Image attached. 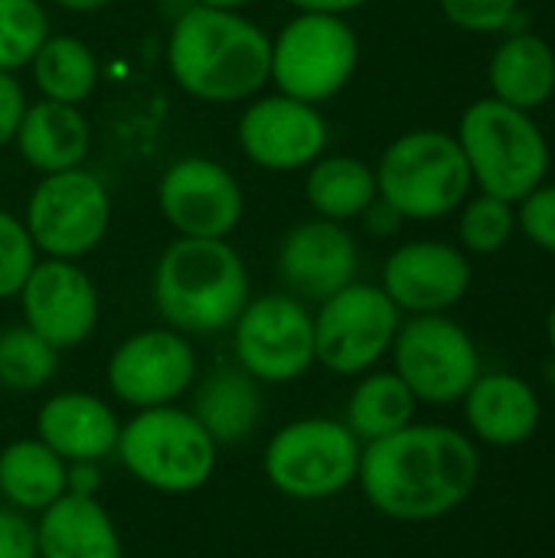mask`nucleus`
Returning <instances> with one entry per match:
<instances>
[{"instance_id": "obj_1", "label": "nucleus", "mask_w": 555, "mask_h": 558, "mask_svg": "<svg viewBox=\"0 0 555 558\" xmlns=\"http://www.w3.org/2000/svg\"><path fill=\"white\" fill-rule=\"evenodd\" d=\"M481 481L478 441L451 425L412 422L363 445L357 487L396 523H435L461 510Z\"/></svg>"}, {"instance_id": "obj_2", "label": "nucleus", "mask_w": 555, "mask_h": 558, "mask_svg": "<svg viewBox=\"0 0 555 558\" xmlns=\"http://www.w3.org/2000/svg\"><path fill=\"white\" fill-rule=\"evenodd\" d=\"M272 36L242 10L190 3L170 20L167 69L173 85L209 105H239L268 85Z\"/></svg>"}, {"instance_id": "obj_3", "label": "nucleus", "mask_w": 555, "mask_h": 558, "mask_svg": "<svg viewBox=\"0 0 555 558\" xmlns=\"http://www.w3.org/2000/svg\"><path fill=\"white\" fill-rule=\"evenodd\" d=\"M154 311L183 337L226 333L252 298L245 258L229 239H173L150 278Z\"/></svg>"}, {"instance_id": "obj_4", "label": "nucleus", "mask_w": 555, "mask_h": 558, "mask_svg": "<svg viewBox=\"0 0 555 558\" xmlns=\"http://www.w3.org/2000/svg\"><path fill=\"white\" fill-rule=\"evenodd\" d=\"M455 137L478 193L520 203L550 177L553 147L533 111H520L487 95L461 111Z\"/></svg>"}, {"instance_id": "obj_5", "label": "nucleus", "mask_w": 555, "mask_h": 558, "mask_svg": "<svg viewBox=\"0 0 555 558\" xmlns=\"http://www.w3.org/2000/svg\"><path fill=\"white\" fill-rule=\"evenodd\" d=\"M114 461L144 490L190 497L203 490L219 464V445L186 405L137 409L121 422Z\"/></svg>"}, {"instance_id": "obj_6", "label": "nucleus", "mask_w": 555, "mask_h": 558, "mask_svg": "<svg viewBox=\"0 0 555 558\" xmlns=\"http://www.w3.org/2000/svg\"><path fill=\"white\" fill-rule=\"evenodd\" d=\"M376 190L402 222H435L471 196V170L451 131L415 128L399 134L376 160Z\"/></svg>"}, {"instance_id": "obj_7", "label": "nucleus", "mask_w": 555, "mask_h": 558, "mask_svg": "<svg viewBox=\"0 0 555 558\" xmlns=\"http://www.w3.org/2000/svg\"><path fill=\"white\" fill-rule=\"evenodd\" d=\"M360 458L363 441L343 418L304 415L272 432L262 454V474L285 500L327 504L357 487Z\"/></svg>"}, {"instance_id": "obj_8", "label": "nucleus", "mask_w": 555, "mask_h": 558, "mask_svg": "<svg viewBox=\"0 0 555 558\" xmlns=\"http://www.w3.org/2000/svg\"><path fill=\"white\" fill-rule=\"evenodd\" d=\"M357 65L360 36L347 16L294 13L272 36L268 82L288 98L324 105L350 85Z\"/></svg>"}, {"instance_id": "obj_9", "label": "nucleus", "mask_w": 555, "mask_h": 558, "mask_svg": "<svg viewBox=\"0 0 555 558\" xmlns=\"http://www.w3.org/2000/svg\"><path fill=\"white\" fill-rule=\"evenodd\" d=\"M229 330L236 366L265 389L298 383L317 366L314 311L288 291L249 298Z\"/></svg>"}, {"instance_id": "obj_10", "label": "nucleus", "mask_w": 555, "mask_h": 558, "mask_svg": "<svg viewBox=\"0 0 555 558\" xmlns=\"http://www.w3.org/2000/svg\"><path fill=\"white\" fill-rule=\"evenodd\" d=\"M399 324L402 311L379 284L350 281L314 311L317 366L343 379L376 369L389 356Z\"/></svg>"}, {"instance_id": "obj_11", "label": "nucleus", "mask_w": 555, "mask_h": 558, "mask_svg": "<svg viewBox=\"0 0 555 558\" xmlns=\"http://www.w3.org/2000/svg\"><path fill=\"white\" fill-rule=\"evenodd\" d=\"M393 373L419 405H458L481 376V353L468 327L448 314L402 317L393 340Z\"/></svg>"}, {"instance_id": "obj_12", "label": "nucleus", "mask_w": 555, "mask_h": 558, "mask_svg": "<svg viewBox=\"0 0 555 558\" xmlns=\"http://www.w3.org/2000/svg\"><path fill=\"white\" fill-rule=\"evenodd\" d=\"M23 226L43 258L79 262L108 235V186L88 167L46 173L26 199Z\"/></svg>"}, {"instance_id": "obj_13", "label": "nucleus", "mask_w": 555, "mask_h": 558, "mask_svg": "<svg viewBox=\"0 0 555 558\" xmlns=\"http://www.w3.org/2000/svg\"><path fill=\"white\" fill-rule=\"evenodd\" d=\"M196 376L200 360L193 340L164 324L124 337L105 363V386L111 399L131 412L183 402Z\"/></svg>"}, {"instance_id": "obj_14", "label": "nucleus", "mask_w": 555, "mask_h": 558, "mask_svg": "<svg viewBox=\"0 0 555 558\" xmlns=\"http://www.w3.org/2000/svg\"><path fill=\"white\" fill-rule=\"evenodd\" d=\"M157 206L173 232L190 239H229L245 216L242 183L213 157H180L157 183Z\"/></svg>"}, {"instance_id": "obj_15", "label": "nucleus", "mask_w": 555, "mask_h": 558, "mask_svg": "<svg viewBox=\"0 0 555 558\" xmlns=\"http://www.w3.org/2000/svg\"><path fill=\"white\" fill-rule=\"evenodd\" d=\"M330 124L317 105L275 95L249 98L239 118V147L249 163L272 173L307 170L317 157L327 154Z\"/></svg>"}, {"instance_id": "obj_16", "label": "nucleus", "mask_w": 555, "mask_h": 558, "mask_svg": "<svg viewBox=\"0 0 555 558\" xmlns=\"http://www.w3.org/2000/svg\"><path fill=\"white\" fill-rule=\"evenodd\" d=\"M16 301L23 324L59 353L92 340L101 317V301L92 275L79 262L65 258H39L23 281Z\"/></svg>"}, {"instance_id": "obj_17", "label": "nucleus", "mask_w": 555, "mask_h": 558, "mask_svg": "<svg viewBox=\"0 0 555 558\" xmlns=\"http://www.w3.org/2000/svg\"><path fill=\"white\" fill-rule=\"evenodd\" d=\"M474 268L471 255L461 245L442 239H412L389 252L383 262L379 288L389 301L415 317V314H448L471 291Z\"/></svg>"}, {"instance_id": "obj_18", "label": "nucleus", "mask_w": 555, "mask_h": 558, "mask_svg": "<svg viewBox=\"0 0 555 558\" xmlns=\"http://www.w3.org/2000/svg\"><path fill=\"white\" fill-rule=\"evenodd\" d=\"M275 271L288 294L321 304L324 298L357 281L360 245L347 222L311 216L281 235Z\"/></svg>"}, {"instance_id": "obj_19", "label": "nucleus", "mask_w": 555, "mask_h": 558, "mask_svg": "<svg viewBox=\"0 0 555 558\" xmlns=\"http://www.w3.org/2000/svg\"><path fill=\"white\" fill-rule=\"evenodd\" d=\"M121 418L108 399L82 389H62L39 402L33 435L65 464H101L114 458Z\"/></svg>"}, {"instance_id": "obj_20", "label": "nucleus", "mask_w": 555, "mask_h": 558, "mask_svg": "<svg viewBox=\"0 0 555 558\" xmlns=\"http://www.w3.org/2000/svg\"><path fill=\"white\" fill-rule=\"evenodd\" d=\"M468 435L487 448H520L543 422V405L536 389L507 369H491L474 379L461 399Z\"/></svg>"}, {"instance_id": "obj_21", "label": "nucleus", "mask_w": 555, "mask_h": 558, "mask_svg": "<svg viewBox=\"0 0 555 558\" xmlns=\"http://www.w3.org/2000/svg\"><path fill=\"white\" fill-rule=\"evenodd\" d=\"M36 558H124L121 533L98 497L65 494L33 517Z\"/></svg>"}, {"instance_id": "obj_22", "label": "nucleus", "mask_w": 555, "mask_h": 558, "mask_svg": "<svg viewBox=\"0 0 555 558\" xmlns=\"http://www.w3.org/2000/svg\"><path fill=\"white\" fill-rule=\"evenodd\" d=\"M190 412L209 432L216 445H239L249 441L268 415L265 386L252 379L236 363H222L193 383Z\"/></svg>"}, {"instance_id": "obj_23", "label": "nucleus", "mask_w": 555, "mask_h": 558, "mask_svg": "<svg viewBox=\"0 0 555 558\" xmlns=\"http://www.w3.org/2000/svg\"><path fill=\"white\" fill-rule=\"evenodd\" d=\"M23 163L36 173H62L85 167L92 150V124L79 105L62 101H29L13 137Z\"/></svg>"}, {"instance_id": "obj_24", "label": "nucleus", "mask_w": 555, "mask_h": 558, "mask_svg": "<svg viewBox=\"0 0 555 558\" xmlns=\"http://www.w3.org/2000/svg\"><path fill=\"white\" fill-rule=\"evenodd\" d=\"M491 98L520 111H540L555 95L553 43L533 29H514L487 59Z\"/></svg>"}, {"instance_id": "obj_25", "label": "nucleus", "mask_w": 555, "mask_h": 558, "mask_svg": "<svg viewBox=\"0 0 555 558\" xmlns=\"http://www.w3.org/2000/svg\"><path fill=\"white\" fill-rule=\"evenodd\" d=\"M69 494V464L36 435L13 438L0 448V497L3 507L36 517Z\"/></svg>"}, {"instance_id": "obj_26", "label": "nucleus", "mask_w": 555, "mask_h": 558, "mask_svg": "<svg viewBox=\"0 0 555 558\" xmlns=\"http://www.w3.org/2000/svg\"><path fill=\"white\" fill-rule=\"evenodd\" d=\"M379 196L376 170L350 154H324L307 167L304 177V199L314 216L330 222L360 219L370 203Z\"/></svg>"}, {"instance_id": "obj_27", "label": "nucleus", "mask_w": 555, "mask_h": 558, "mask_svg": "<svg viewBox=\"0 0 555 558\" xmlns=\"http://www.w3.org/2000/svg\"><path fill=\"white\" fill-rule=\"evenodd\" d=\"M415 412L419 399L393 369H370L357 376V386L350 389L343 409V422L363 445H370L412 425Z\"/></svg>"}, {"instance_id": "obj_28", "label": "nucleus", "mask_w": 555, "mask_h": 558, "mask_svg": "<svg viewBox=\"0 0 555 558\" xmlns=\"http://www.w3.org/2000/svg\"><path fill=\"white\" fill-rule=\"evenodd\" d=\"M33 82L43 98L62 105H82L98 85V59L92 46L69 33H49L29 62Z\"/></svg>"}, {"instance_id": "obj_29", "label": "nucleus", "mask_w": 555, "mask_h": 558, "mask_svg": "<svg viewBox=\"0 0 555 558\" xmlns=\"http://www.w3.org/2000/svg\"><path fill=\"white\" fill-rule=\"evenodd\" d=\"M59 373V350L26 324L0 327V389L39 392Z\"/></svg>"}, {"instance_id": "obj_30", "label": "nucleus", "mask_w": 555, "mask_h": 558, "mask_svg": "<svg viewBox=\"0 0 555 558\" xmlns=\"http://www.w3.org/2000/svg\"><path fill=\"white\" fill-rule=\"evenodd\" d=\"M517 235V203L478 193L458 209V245L468 255H497Z\"/></svg>"}, {"instance_id": "obj_31", "label": "nucleus", "mask_w": 555, "mask_h": 558, "mask_svg": "<svg viewBox=\"0 0 555 558\" xmlns=\"http://www.w3.org/2000/svg\"><path fill=\"white\" fill-rule=\"evenodd\" d=\"M49 36L43 0H0V72H20Z\"/></svg>"}, {"instance_id": "obj_32", "label": "nucleus", "mask_w": 555, "mask_h": 558, "mask_svg": "<svg viewBox=\"0 0 555 558\" xmlns=\"http://www.w3.org/2000/svg\"><path fill=\"white\" fill-rule=\"evenodd\" d=\"M36 262H39V252L23 219L0 209V301H10L20 294Z\"/></svg>"}, {"instance_id": "obj_33", "label": "nucleus", "mask_w": 555, "mask_h": 558, "mask_svg": "<svg viewBox=\"0 0 555 558\" xmlns=\"http://www.w3.org/2000/svg\"><path fill=\"white\" fill-rule=\"evenodd\" d=\"M445 20L461 33H500L520 16V0H438Z\"/></svg>"}, {"instance_id": "obj_34", "label": "nucleus", "mask_w": 555, "mask_h": 558, "mask_svg": "<svg viewBox=\"0 0 555 558\" xmlns=\"http://www.w3.org/2000/svg\"><path fill=\"white\" fill-rule=\"evenodd\" d=\"M517 232L540 252L555 255V183L543 180L517 203Z\"/></svg>"}, {"instance_id": "obj_35", "label": "nucleus", "mask_w": 555, "mask_h": 558, "mask_svg": "<svg viewBox=\"0 0 555 558\" xmlns=\"http://www.w3.org/2000/svg\"><path fill=\"white\" fill-rule=\"evenodd\" d=\"M0 558H36L33 520L10 507H0Z\"/></svg>"}, {"instance_id": "obj_36", "label": "nucleus", "mask_w": 555, "mask_h": 558, "mask_svg": "<svg viewBox=\"0 0 555 558\" xmlns=\"http://www.w3.org/2000/svg\"><path fill=\"white\" fill-rule=\"evenodd\" d=\"M26 105V88L16 78V72H0V147L13 144Z\"/></svg>"}, {"instance_id": "obj_37", "label": "nucleus", "mask_w": 555, "mask_h": 558, "mask_svg": "<svg viewBox=\"0 0 555 558\" xmlns=\"http://www.w3.org/2000/svg\"><path fill=\"white\" fill-rule=\"evenodd\" d=\"M360 219H363V229H366L373 239H389V235H396L399 226H402V216H399L389 203H383L379 196L370 203V209H366Z\"/></svg>"}, {"instance_id": "obj_38", "label": "nucleus", "mask_w": 555, "mask_h": 558, "mask_svg": "<svg viewBox=\"0 0 555 558\" xmlns=\"http://www.w3.org/2000/svg\"><path fill=\"white\" fill-rule=\"evenodd\" d=\"M101 464H69V494H85V497H98V484H101Z\"/></svg>"}, {"instance_id": "obj_39", "label": "nucleus", "mask_w": 555, "mask_h": 558, "mask_svg": "<svg viewBox=\"0 0 555 558\" xmlns=\"http://www.w3.org/2000/svg\"><path fill=\"white\" fill-rule=\"evenodd\" d=\"M298 13H334V16H347L360 7H366L370 0H288Z\"/></svg>"}, {"instance_id": "obj_40", "label": "nucleus", "mask_w": 555, "mask_h": 558, "mask_svg": "<svg viewBox=\"0 0 555 558\" xmlns=\"http://www.w3.org/2000/svg\"><path fill=\"white\" fill-rule=\"evenodd\" d=\"M56 3L59 10H69V13H98L105 7H111L114 0H49Z\"/></svg>"}, {"instance_id": "obj_41", "label": "nucleus", "mask_w": 555, "mask_h": 558, "mask_svg": "<svg viewBox=\"0 0 555 558\" xmlns=\"http://www.w3.org/2000/svg\"><path fill=\"white\" fill-rule=\"evenodd\" d=\"M196 7H209V10H242L252 0H193Z\"/></svg>"}, {"instance_id": "obj_42", "label": "nucleus", "mask_w": 555, "mask_h": 558, "mask_svg": "<svg viewBox=\"0 0 555 558\" xmlns=\"http://www.w3.org/2000/svg\"><path fill=\"white\" fill-rule=\"evenodd\" d=\"M546 340H550V353H553L555 363V304L550 307V317H546Z\"/></svg>"}, {"instance_id": "obj_43", "label": "nucleus", "mask_w": 555, "mask_h": 558, "mask_svg": "<svg viewBox=\"0 0 555 558\" xmlns=\"http://www.w3.org/2000/svg\"><path fill=\"white\" fill-rule=\"evenodd\" d=\"M0 507H3V497H0Z\"/></svg>"}]
</instances>
